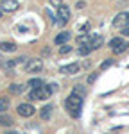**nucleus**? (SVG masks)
Masks as SVG:
<instances>
[{"mask_svg": "<svg viewBox=\"0 0 129 134\" xmlns=\"http://www.w3.org/2000/svg\"><path fill=\"white\" fill-rule=\"evenodd\" d=\"M66 111L70 113L72 118H79V114H81V109H83V97L81 95H77V93H72L68 98H66Z\"/></svg>", "mask_w": 129, "mask_h": 134, "instance_id": "obj_1", "label": "nucleus"}, {"mask_svg": "<svg viewBox=\"0 0 129 134\" xmlns=\"http://www.w3.org/2000/svg\"><path fill=\"white\" fill-rule=\"evenodd\" d=\"M52 95V90H50V86H40V88H36V90H32L29 93V98L31 100H47L49 97Z\"/></svg>", "mask_w": 129, "mask_h": 134, "instance_id": "obj_2", "label": "nucleus"}, {"mask_svg": "<svg viewBox=\"0 0 129 134\" xmlns=\"http://www.w3.org/2000/svg\"><path fill=\"white\" fill-rule=\"evenodd\" d=\"M68 18H70V9H68V5L61 4V5L57 7V23H59V25H64V23L68 21Z\"/></svg>", "mask_w": 129, "mask_h": 134, "instance_id": "obj_3", "label": "nucleus"}, {"mask_svg": "<svg viewBox=\"0 0 129 134\" xmlns=\"http://www.w3.org/2000/svg\"><path fill=\"white\" fill-rule=\"evenodd\" d=\"M109 47L113 48V52H115V54H122L124 50H127L129 43H126L124 40H120V38H113V40H111V43H109Z\"/></svg>", "mask_w": 129, "mask_h": 134, "instance_id": "obj_4", "label": "nucleus"}, {"mask_svg": "<svg viewBox=\"0 0 129 134\" xmlns=\"http://www.w3.org/2000/svg\"><path fill=\"white\" fill-rule=\"evenodd\" d=\"M16 111H18V114L23 116V118H29V116H32V114L36 113V109H34L32 104H20V105L16 107Z\"/></svg>", "mask_w": 129, "mask_h": 134, "instance_id": "obj_5", "label": "nucleus"}, {"mask_svg": "<svg viewBox=\"0 0 129 134\" xmlns=\"http://www.w3.org/2000/svg\"><path fill=\"white\" fill-rule=\"evenodd\" d=\"M127 23H129V13H120V14L115 16V20H113V27L115 29H124Z\"/></svg>", "mask_w": 129, "mask_h": 134, "instance_id": "obj_6", "label": "nucleus"}, {"mask_svg": "<svg viewBox=\"0 0 129 134\" xmlns=\"http://www.w3.org/2000/svg\"><path fill=\"white\" fill-rule=\"evenodd\" d=\"M41 68H43L41 59H29L27 64H25V70H27L29 73H36V72H40Z\"/></svg>", "mask_w": 129, "mask_h": 134, "instance_id": "obj_7", "label": "nucleus"}, {"mask_svg": "<svg viewBox=\"0 0 129 134\" xmlns=\"http://www.w3.org/2000/svg\"><path fill=\"white\" fill-rule=\"evenodd\" d=\"M20 7L18 0H2V11H16Z\"/></svg>", "mask_w": 129, "mask_h": 134, "instance_id": "obj_8", "label": "nucleus"}, {"mask_svg": "<svg viewBox=\"0 0 129 134\" xmlns=\"http://www.w3.org/2000/svg\"><path fill=\"white\" fill-rule=\"evenodd\" d=\"M61 73H70V75H74V73L79 72V64L77 63H72V64H66V66H61Z\"/></svg>", "mask_w": 129, "mask_h": 134, "instance_id": "obj_9", "label": "nucleus"}, {"mask_svg": "<svg viewBox=\"0 0 129 134\" xmlns=\"http://www.w3.org/2000/svg\"><path fill=\"white\" fill-rule=\"evenodd\" d=\"M102 43H104L102 36H92V41L88 43V45H90L92 50H95V48H99V47H102Z\"/></svg>", "mask_w": 129, "mask_h": 134, "instance_id": "obj_10", "label": "nucleus"}, {"mask_svg": "<svg viewBox=\"0 0 129 134\" xmlns=\"http://www.w3.org/2000/svg\"><path fill=\"white\" fill-rule=\"evenodd\" d=\"M68 40H70V34H68V32H61V34H57V36H56L54 43L61 47V45H64V43L68 41Z\"/></svg>", "mask_w": 129, "mask_h": 134, "instance_id": "obj_11", "label": "nucleus"}, {"mask_svg": "<svg viewBox=\"0 0 129 134\" xmlns=\"http://www.w3.org/2000/svg\"><path fill=\"white\" fill-rule=\"evenodd\" d=\"M0 50L2 52H14L16 50V45L14 43H9V41H2L0 43Z\"/></svg>", "mask_w": 129, "mask_h": 134, "instance_id": "obj_12", "label": "nucleus"}, {"mask_svg": "<svg viewBox=\"0 0 129 134\" xmlns=\"http://www.w3.org/2000/svg\"><path fill=\"white\" fill-rule=\"evenodd\" d=\"M0 125L11 127V125H13V118H11L9 114H0Z\"/></svg>", "mask_w": 129, "mask_h": 134, "instance_id": "obj_13", "label": "nucleus"}, {"mask_svg": "<svg viewBox=\"0 0 129 134\" xmlns=\"http://www.w3.org/2000/svg\"><path fill=\"white\" fill-rule=\"evenodd\" d=\"M50 113H52V105H45L41 111H40L43 120H49V118H50Z\"/></svg>", "mask_w": 129, "mask_h": 134, "instance_id": "obj_14", "label": "nucleus"}, {"mask_svg": "<svg viewBox=\"0 0 129 134\" xmlns=\"http://www.w3.org/2000/svg\"><path fill=\"white\" fill-rule=\"evenodd\" d=\"M27 86H29L31 90H36V88L43 86V81H41V79H31V81L27 82Z\"/></svg>", "mask_w": 129, "mask_h": 134, "instance_id": "obj_15", "label": "nucleus"}, {"mask_svg": "<svg viewBox=\"0 0 129 134\" xmlns=\"http://www.w3.org/2000/svg\"><path fill=\"white\" fill-rule=\"evenodd\" d=\"M22 91H23V86L22 84H11L9 86V93H13V95H18Z\"/></svg>", "mask_w": 129, "mask_h": 134, "instance_id": "obj_16", "label": "nucleus"}, {"mask_svg": "<svg viewBox=\"0 0 129 134\" xmlns=\"http://www.w3.org/2000/svg\"><path fill=\"white\" fill-rule=\"evenodd\" d=\"M92 41V36H79V38H77V43H79V45H88V43Z\"/></svg>", "mask_w": 129, "mask_h": 134, "instance_id": "obj_17", "label": "nucleus"}, {"mask_svg": "<svg viewBox=\"0 0 129 134\" xmlns=\"http://www.w3.org/2000/svg\"><path fill=\"white\" fill-rule=\"evenodd\" d=\"M7 109H9L7 98H0V113H4V111H7Z\"/></svg>", "mask_w": 129, "mask_h": 134, "instance_id": "obj_18", "label": "nucleus"}, {"mask_svg": "<svg viewBox=\"0 0 129 134\" xmlns=\"http://www.w3.org/2000/svg\"><path fill=\"white\" fill-rule=\"evenodd\" d=\"M92 48H90V45H81V48H79V54L81 55H86V54H90Z\"/></svg>", "mask_w": 129, "mask_h": 134, "instance_id": "obj_19", "label": "nucleus"}, {"mask_svg": "<svg viewBox=\"0 0 129 134\" xmlns=\"http://www.w3.org/2000/svg\"><path fill=\"white\" fill-rule=\"evenodd\" d=\"M68 52H72V47H70V45H61L59 54H61V55H64V54H68Z\"/></svg>", "mask_w": 129, "mask_h": 134, "instance_id": "obj_20", "label": "nucleus"}, {"mask_svg": "<svg viewBox=\"0 0 129 134\" xmlns=\"http://www.w3.org/2000/svg\"><path fill=\"white\" fill-rule=\"evenodd\" d=\"M111 64H113V61H111V59H108V61H104L102 64H100V70H106V68L111 66Z\"/></svg>", "mask_w": 129, "mask_h": 134, "instance_id": "obj_21", "label": "nucleus"}, {"mask_svg": "<svg viewBox=\"0 0 129 134\" xmlns=\"http://www.w3.org/2000/svg\"><path fill=\"white\" fill-rule=\"evenodd\" d=\"M95 79H97V73H92V75L88 77V84H93V82H95Z\"/></svg>", "mask_w": 129, "mask_h": 134, "instance_id": "obj_22", "label": "nucleus"}, {"mask_svg": "<svg viewBox=\"0 0 129 134\" xmlns=\"http://www.w3.org/2000/svg\"><path fill=\"white\" fill-rule=\"evenodd\" d=\"M49 2H50L52 5H56V7H59V5L63 4V0H49Z\"/></svg>", "mask_w": 129, "mask_h": 134, "instance_id": "obj_23", "label": "nucleus"}, {"mask_svg": "<svg viewBox=\"0 0 129 134\" xmlns=\"http://www.w3.org/2000/svg\"><path fill=\"white\" fill-rule=\"evenodd\" d=\"M120 31H122V34H124V36H129V23L124 27V29H120Z\"/></svg>", "mask_w": 129, "mask_h": 134, "instance_id": "obj_24", "label": "nucleus"}, {"mask_svg": "<svg viewBox=\"0 0 129 134\" xmlns=\"http://www.w3.org/2000/svg\"><path fill=\"white\" fill-rule=\"evenodd\" d=\"M6 134H18V132H14V131H9V132H6Z\"/></svg>", "mask_w": 129, "mask_h": 134, "instance_id": "obj_25", "label": "nucleus"}, {"mask_svg": "<svg viewBox=\"0 0 129 134\" xmlns=\"http://www.w3.org/2000/svg\"><path fill=\"white\" fill-rule=\"evenodd\" d=\"M0 16H2V9H0Z\"/></svg>", "mask_w": 129, "mask_h": 134, "instance_id": "obj_26", "label": "nucleus"}, {"mask_svg": "<svg viewBox=\"0 0 129 134\" xmlns=\"http://www.w3.org/2000/svg\"><path fill=\"white\" fill-rule=\"evenodd\" d=\"M0 4H2V0H0Z\"/></svg>", "mask_w": 129, "mask_h": 134, "instance_id": "obj_27", "label": "nucleus"}]
</instances>
